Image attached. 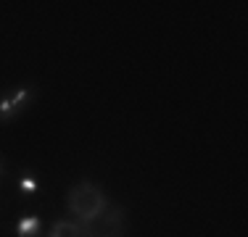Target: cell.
<instances>
[{
  "label": "cell",
  "mask_w": 248,
  "mask_h": 237,
  "mask_svg": "<svg viewBox=\"0 0 248 237\" xmlns=\"http://www.w3.org/2000/svg\"><path fill=\"white\" fill-rule=\"evenodd\" d=\"M108 200L111 198L106 195V190L100 187L98 182L79 179L74 187H69L63 203H66V211L72 213V219H77V222H85V219L98 216V213L108 206Z\"/></svg>",
  "instance_id": "cell-1"
},
{
  "label": "cell",
  "mask_w": 248,
  "mask_h": 237,
  "mask_svg": "<svg viewBox=\"0 0 248 237\" xmlns=\"http://www.w3.org/2000/svg\"><path fill=\"white\" fill-rule=\"evenodd\" d=\"M79 229H82V237H127V229H129L127 208L122 203L108 200V206L98 216L79 222Z\"/></svg>",
  "instance_id": "cell-2"
},
{
  "label": "cell",
  "mask_w": 248,
  "mask_h": 237,
  "mask_svg": "<svg viewBox=\"0 0 248 237\" xmlns=\"http://www.w3.org/2000/svg\"><path fill=\"white\" fill-rule=\"evenodd\" d=\"M8 95H11V103H14L16 116H21V114H24V111L29 108V105L34 103V98H37V87H34L32 82H24V85L14 87V90H11Z\"/></svg>",
  "instance_id": "cell-3"
},
{
  "label": "cell",
  "mask_w": 248,
  "mask_h": 237,
  "mask_svg": "<svg viewBox=\"0 0 248 237\" xmlns=\"http://www.w3.org/2000/svg\"><path fill=\"white\" fill-rule=\"evenodd\" d=\"M14 232H16V237H40V232H43V219L37 213H24L16 222Z\"/></svg>",
  "instance_id": "cell-4"
},
{
  "label": "cell",
  "mask_w": 248,
  "mask_h": 237,
  "mask_svg": "<svg viewBox=\"0 0 248 237\" xmlns=\"http://www.w3.org/2000/svg\"><path fill=\"white\" fill-rule=\"evenodd\" d=\"M45 237H82L79 222L77 219H56L48 227Z\"/></svg>",
  "instance_id": "cell-5"
},
{
  "label": "cell",
  "mask_w": 248,
  "mask_h": 237,
  "mask_svg": "<svg viewBox=\"0 0 248 237\" xmlns=\"http://www.w3.org/2000/svg\"><path fill=\"white\" fill-rule=\"evenodd\" d=\"M16 187H19V195L21 198H34L40 193V177L34 174L32 169H24L16 179Z\"/></svg>",
  "instance_id": "cell-6"
},
{
  "label": "cell",
  "mask_w": 248,
  "mask_h": 237,
  "mask_svg": "<svg viewBox=\"0 0 248 237\" xmlns=\"http://www.w3.org/2000/svg\"><path fill=\"white\" fill-rule=\"evenodd\" d=\"M14 118H19V116H16V111H14L11 95L0 92V124H8V121H14Z\"/></svg>",
  "instance_id": "cell-7"
},
{
  "label": "cell",
  "mask_w": 248,
  "mask_h": 237,
  "mask_svg": "<svg viewBox=\"0 0 248 237\" xmlns=\"http://www.w3.org/2000/svg\"><path fill=\"white\" fill-rule=\"evenodd\" d=\"M5 174H8V161H5L3 156H0V182L5 179Z\"/></svg>",
  "instance_id": "cell-8"
}]
</instances>
